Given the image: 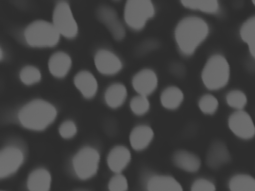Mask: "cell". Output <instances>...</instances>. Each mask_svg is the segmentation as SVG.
Instances as JSON below:
<instances>
[{"mask_svg":"<svg viewBox=\"0 0 255 191\" xmlns=\"http://www.w3.org/2000/svg\"><path fill=\"white\" fill-rule=\"evenodd\" d=\"M149 102L147 96L138 95L134 96L130 102V107L132 111L136 115H142L149 110Z\"/></svg>","mask_w":255,"mask_h":191,"instance_id":"4316f807","label":"cell"},{"mask_svg":"<svg viewBox=\"0 0 255 191\" xmlns=\"http://www.w3.org/2000/svg\"><path fill=\"white\" fill-rule=\"evenodd\" d=\"M170 71L174 75L181 77L184 75L185 69L182 64L178 62H175L170 66Z\"/></svg>","mask_w":255,"mask_h":191,"instance_id":"836d02e7","label":"cell"},{"mask_svg":"<svg viewBox=\"0 0 255 191\" xmlns=\"http://www.w3.org/2000/svg\"><path fill=\"white\" fill-rule=\"evenodd\" d=\"M229 128L238 137L249 139L255 135V126L250 115L243 110L231 114L228 120Z\"/></svg>","mask_w":255,"mask_h":191,"instance_id":"ba28073f","label":"cell"},{"mask_svg":"<svg viewBox=\"0 0 255 191\" xmlns=\"http://www.w3.org/2000/svg\"><path fill=\"white\" fill-rule=\"evenodd\" d=\"M74 81L76 87L85 97L91 98L96 94L98 88L97 82L89 72L83 71L78 73Z\"/></svg>","mask_w":255,"mask_h":191,"instance_id":"ac0fdd59","label":"cell"},{"mask_svg":"<svg viewBox=\"0 0 255 191\" xmlns=\"http://www.w3.org/2000/svg\"><path fill=\"white\" fill-rule=\"evenodd\" d=\"M202 80L210 90H218L225 87L230 78V67L226 58L216 54L206 62L202 72Z\"/></svg>","mask_w":255,"mask_h":191,"instance_id":"3957f363","label":"cell"},{"mask_svg":"<svg viewBox=\"0 0 255 191\" xmlns=\"http://www.w3.org/2000/svg\"><path fill=\"white\" fill-rule=\"evenodd\" d=\"M97 15L116 39L121 40L124 37V27L113 8L108 6H102L98 9Z\"/></svg>","mask_w":255,"mask_h":191,"instance_id":"30bf717a","label":"cell"},{"mask_svg":"<svg viewBox=\"0 0 255 191\" xmlns=\"http://www.w3.org/2000/svg\"><path fill=\"white\" fill-rule=\"evenodd\" d=\"M153 137V131L149 126L145 124L138 125L130 133V144L134 150L142 151L149 145Z\"/></svg>","mask_w":255,"mask_h":191,"instance_id":"2e32d148","label":"cell"},{"mask_svg":"<svg viewBox=\"0 0 255 191\" xmlns=\"http://www.w3.org/2000/svg\"><path fill=\"white\" fill-rule=\"evenodd\" d=\"M71 65L70 57L62 52H58L52 54L48 61V68L50 73L58 78L65 76Z\"/></svg>","mask_w":255,"mask_h":191,"instance_id":"ffe728a7","label":"cell"},{"mask_svg":"<svg viewBox=\"0 0 255 191\" xmlns=\"http://www.w3.org/2000/svg\"><path fill=\"white\" fill-rule=\"evenodd\" d=\"M128 184L126 177L121 173L116 174L108 184L109 191H128Z\"/></svg>","mask_w":255,"mask_h":191,"instance_id":"f546056e","label":"cell"},{"mask_svg":"<svg viewBox=\"0 0 255 191\" xmlns=\"http://www.w3.org/2000/svg\"><path fill=\"white\" fill-rule=\"evenodd\" d=\"M253 2L254 4V5H255V0H253Z\"/></svg>","mask_w":255,"mask_h":191,"instance_id":"e575fe53","label":"cell"},{"mask_svg":"<svg viewBox=\"0 0 255 191\" xmlns=\"http://www.w3.org/2000/svg\"><path fill=\"white\" fill-rule=\"evenodd\" d=\"M24 35L27 43L33 47H51L55 45L60 34L53 24L43 20H35L25 29Z\"/></svg>","mask_w":255,"mask_h":191,"instance_id":"277c9868","label":"cell"},{"mask_svg":"<svg viewBox=\"0 0 255 191\" xmlns=\"http://www.w3.org/2000/svg\"><path fill=\"white\" fill-rule=\"evenodd\" d=\"M228 104L237 110H242L247 102V97L245 94L238 90L229 92L226 96Z\"/></svg>","mask_w":255,"mask_h":191,"instance_id":"484cf974","label":"cell"},{"mask_svg":"<svg viewBox=\"0 0 255 191\" xmlns=\"http://www.w3.org/2000/svg\"><path fill=\"white\" fill-rule=\"evenodd\" d=\"M184 98L182 92L174 86L166 88L161 93L160 101L163 107L168 109H175L182 103Z\"/></svg>","mask_w":255,"mask_h":191,"instance_id":"7402d4cb","label":"cell"},{"mask_svg":"<svg viewBox=\"0 0 255 191\" xmlns=\"http://www.w3.org/2000/svg\"><path fill=\"white\" fill-rule=\"evenodd\" d=\"M127 96V91L125 86L117 83L108 88L105 94V99L110 107L116 108L124 103Z\"/></svg>","mask_w":255,"mask_h":191,"instance_id":"44dd1931","label":"cell"},{"mask_svg":"<svg viewBox=\"0 0 255 191\" xmlns=\"http://www.w3.org/2000/svg\"><path fill=\"white\" fill-rule=\"evenodd\" d=\"M53 24L60 34L66 37H74L78 32V26L67 2L59 1L53 13Z\"/></svg>","mask_w":255,"mask_h":191,"instance_id":"52a82bcc","label":"cell"},{"mask_svg":"<svg viewBox=\"0 0 255 191\" xmlns=\"http://www.w3.org/2000/svg\"><path fill=\"white\" fill-rule=\"evenodd\" d=\"M99 161V154L96 149L89 147L81 149L73 159L76 174L82 180L91 178L98 170Z\"/></svg>","mask_w":255,"mask_h":191,"instance_id":"8992f818","label":"cell"},{"mask_svg":"<svg viewBox=\"0 0 255 191\" xmlns=\"http://www.w3.org/2000/svg\"><path fill=\"white\" fill-rule=\"evenodd\" d=\"M145 188L147 191H183L182 186L175 178L167 175L148 177Z\"/></svg>","mask_w":255,"mask_h":191,"instance_id":"5bb4252c","label":"cell"},{"mask_svg":"<svg viewBox=\"0 0 255 191\" xmlns=\"http://www.w3.org/2000/svg\"><path fill=\"white\" fill-rule=\"evenodd\" d=\"M56 110L50 103L41 99H35L24 105L18 117L25 127L33 130H42L55 119Z\"/></svg>","mask_w":255,"mask_h":191,"instance_id":"7a4b0ae2","label":"cell"},{"mask_svg":"<svg viewBox=\"0 0 255 191\" xmlns=\"http://www.w3.org/2000/svg\"><path fill=\"white\" fill-rule=\"evenodd\" d=\"M158 46V42L155 40H147L141 43L137 49V52L139 54H145L157 48Z\"/></svg>","mask_w":255,"mask_h":191,"instance_id":"d6a6232c","label":"cell"},{"mask_svg":"<svg viewBox=\"0 0 255 191\" xmlns=\"http://www.w3.org/2000/svg\"><path fill=\"white\" fill-rule=\"evenodd\" d=\"M23 161V154L17 147L8 146L0 153V177L5 178L14 173Z\"/></svg>","mask_w":255,"mask_h":191,"instance_id":"9c48e42d","label":"cell"},{"mask_svg":"<svg viewBox=\"0 0 255 191\" xmlns=\"http://www.w3.org/2000/svg\"><path fill=\"white\" fill-rule=\"evenodd\" d=\"M51 178L50 173L42 168L33 171L29 175L27 187L29 191H49Z\"/></svg>","mask_w":255,"mask_h":191,"instance_id":"d6986e66","label":"cell"},{"mask_svg":"<svg viewBox=\"0 0 255 191\" xmlns=\"http://www.w3.org/2000/svg\"><path fill=\"white\" fill-rule=\"evenodd\" d=\"M95 64L98 70L105 75H113L122 68L120 59L112 52L105 49L99 50L95 56Z\"/></svg>","mask_w":255,"mask_h":191,"instance_id":"8fae6325","label":"cell"},{"mask_svg":"<svg viewBox=\"0 0 255 191\" xmlns=\"http://www.w3.org/2000/svg\"><path fill=\"white\" fill-rule=\"evenodd\" d=\"M181 2L186 7L208 13H216L220 8L219 2L216 0H182Z\"/></svg>","mask_w":255,"mask_h":191,"instance_id":"d4e9b609","label":"cell"},{"mask_svg":"<svg viewBox=\"0 0 255 191\" xmlns=\"http://www.w3.org/2000/svg\"><path fill=\"white\" fill-rule=\"evenodd\" d=\"M191 191H216V188L210 181L204 178H199L192 183Z\"/></svg>","mask_w":255,"mask_h":191,"instance_id":"4dcf8cb0","label":"cell"},{"mask_svg":"<svg viewBox=\"0 0 255 191\" xmlns=\"http://www.w3.org/2000/svg\"><path fill=\"white\" fill-rule=\"evenodd\" d=\"M198 104L200 110L203 113L212 114L217 110L219 103L217 99L214 96L206 94L200 98Z\"/></svg>","mask_w":255,"mask_h":191,"instance_id":"83f0119b","label":"cell"},{"mask_svg":"<svg viewBox=\"0 0 255 191\" xmlns=\"http://www.w3.org/2000/svg\"><path fill=\"white\" fill-rule=\"evenodd\" d=\"M229 187L231 191H255V179L248 175H236L231 179Z\"/></svg>","mask_w":255,"mask_h":191,"instance_id":"cb8c5ba5","label":"cell"},{"mask_svg":"<svg viewBox=\"0 0 255 191\" xmlns=\"http://www.w3.org/2000/svg\"><path fill=\"white\" fill-rule=\"evenodd\" d=\"M131 160V153L126 146L118 145L109 152L107 163L109 168L116 174L121 173L128 166Z\"/></svg>","mask_w":255,"mask_h":191,"instance_id":"9a60e30c","label":"cell"},{"mask_svg":"<svg viewBox=\"0 0 255 191\" xmlns=\"http://www.w3.org/2000/svg\"><path fill=\"white\" fill-rule=\"evenodd\" d=\"M77 132L75 123L70 120H67L62 123L59 127V133L64 138H70L74 136Z\"/></svg>","mask_w":255,"mask_h":191,"instance_id":"1f68e13d","label":"cell"},{"mask_svg":"<svg viewBox=\"0 0 255 191\" xmlns=\"http://www.w3.org/2000/svg\"><path fill=\"white\" fill-rule=\"evenodd\" d=\"M231 159V154L226 144L221 141H215L209 148L206 160L209 167L217 169L229 163Z\"/></svg>","mask_w":255,"mask_h":191,"instance_id":"4fadbf2b","label":"cell"},{"mask_svg":"<svg viewBox=\"0 0 255 191\" xmlns=\"http://www.w3.org/2000/svg\"><path fill=\"white\" fill-rule=\"evenodd\" d=\"M21 81L26 85H31L38 82L41 78L39 70L32 66L23 67L19 73Z\"/></svg>","mask_w":255,"mask_h":191,"instance_id":"f1b7e54d","label":"cell"},{"mask_svg":"<svg viewBox=\"0 0 255 191\" xmlns=\"http://www.w3.org/2000/svg\"><path fill=\"white\" fill-rule=\"evenodd\" d=\"M132 84L138 95L147 96L156 89L157 78L154 71L149 69H144L134 76Z\"/></svg>","mask_w":255,"mask_h":191,"instance_id":"7c38bea8","label":"cell"},{"mask_svg":"<svg viewBox=\"0 0 255 191\" xmlns=\"http://www.w3.org/2000/svg\"><path fill=\"white\" fill-rule=\"evenodd\" d=\"M172 160L178 168L189 173L197 172L201 166L200 158L194 153L185 150L176 151L173 154Z\"/></svg>","mask_w":255,"mask_h":191,"instance_id":"e0dca14e","label":"cell"},{"mask_svg":"<svg viewBox=\"0 0 255 191\" xmlns=\"http://www.w3.org/2000/svg\"><path fill=\"white\" fill-rule=\"evenodd\" d=\"M154 13V7L150 0H129L125 5L124 17L130 27L138 30L144 26L146 21L152 17Z\"/></svg>","mask_w":255,"mask_h":191,"instance_id":"5b68a950","label":"cell"},{"mask_svg":"<svg viewBox=\"0 0 255 191\" xmlns=\"http://www.w3.org/2000/svg\"><path fill=\"white\" fill-rule=\"evenodd\" d=\"M240 35L248 45L251 54L255 59V15L244 22L240 29Z\"/></svg>","mask_w":255,"mask_h":191,"instance_id":"603a6c76","label":"cell"},{"mask_svg":"<svg viewBox=\"0 0 255 191\" xmlns=\"http://www.w3.org/2000/svg\"><path fill=\"white\" fill-rule=\"evenodd\" d=\"M207 22L200 17L188 16L177 25L175 38L178 47L185 55H192L208 35Z\"/></svg>","mask_w":255,"mask_h":191,"instance_id":"6da1fadb","label":"cell"}]
</instances>
